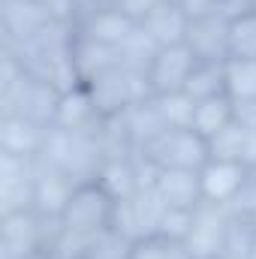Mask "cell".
<instances>
[{"instance_id": "1", "label": "cell", "mask_w": 256, "mask_h": 259, "mask_svg": "<svg viewBox=\"0 0 256 259\" xmlns=\"http://www.w3.org/2000/svg\"><path fill=\"white\" fill-rule=\"evenodd\" d=\"M121 199L112 193L100 178L78 181L66 202L64 214L58 217V232L78 235V238H100L115 229Z\"/></svg>"}, {"instance_id": "2", "label": "cell", "mask_w": 256, "mask_h": 259, "mask_svg": "<svg viewBox=\"0 0 256 259\" xmlns=\"http://www.w3.org/2000/svg\"><path fill=\"white\" fill-rule=\"evenodd\" d=\"M211 157V145L190 127H166L148 139L136 160L148 169H202Z\"/></svg>"}, {"instance_id": "3", "label": "cell", "mask_w": 256, "mask_h": 259, "mask_svg": "<svg viewBox=\"0 0 256 259\" xmlns=\"http://www.w3.org/2000/svg\"><path fill=\"white\" fill-rule=\"evenodd\" d=\"M58 226L55 220L42 217L33 208L9 211L0 217V256L3 259H24L36 250H49L55 244Z\"/></svg>"}, {"instance_id": "4", "label": "cell", "mask_w": 256, "mask_h": 259, "mask_svg": "<svg viewBox=\"0 0 256 259\" xmlns=\"http://www.w3.org/2000/svg\"><path fill=\"white\" fill-rule=\"evenodd\" d=\"M253 184V169L241 160H226V157H208V163L199 169V187L202 202L217 205V208H235L247 187Z\"/></svg>"}, {"instance_id": "5", "label": "cell", "mask_w": 256, "mask_h": 259, "mask_svg": "<svg viewBox=\"0 0 256 259\" xmlns=\"http://www.w3.org/2000/svg\"><path fill=\"white\" fill-rule=\"evenodd\" d=\"M232 214L229 208L217 205H199L193 214V226L187 235V250L193 259H226L232 244Z\"/></svg>"}, {"instance_id": "6", "label": "cell", "mask_w": 256, "mask_h": 259, "mask_svg": "<svg viewBox=\"0 0 256 259\" xmlns=\"http://www.w3.org/2000/svg\"><path fill=\"white\" fill-rule=\"evenodd\" d=\"M103 112L84 81L69 84L58 94L55 115H52V130L58 133H72V136H100L103 133Z\"/></svg>"}, {"instance_id": "7", "label": "cell", "mask_w": 256, "mask_h": 259, "mask_svg": "<svg viewBox=\"0 0 256 259\" xmlns=\"http://www.w3.org/2000/svg\"><path fill=\"white\" fill-rule=\"evenodd\" d=\"M199 64V58L190 52V46H166L157 49L151 55V61L145 64L142 75H145V88L148 97H160V94H178L187 88L193 69Z\"/></svg>"}, {"instance_id": "8", "label": "cell", "mask_w": 256, "mask_h": 259, "mask_svg": "<svg viewBox=\"0 0 256 259\" xmlns=\"http://www.w3.org/2000/svg\"><path fill=\"white\" fill-rule=\"evenodd\" d=\"M136 30H139V21L130 18L124 9H118L112 0L94 6L84 18L75 21V33L78 36L94 39V42H103V46H112L118 52H121V46L127 42Z\"/></svg>"}, {"instance_id": "9", "label": "cell", "mask_w": 256, "mask_h": 259, "mask_svg": "<svg viewBox=\"0 0 256 259\" xmlns=\"http://www.w3.org/2000/svg\"><path fill=\"white\" fill-rule=\"evenodd\" d=\"M193 15L181 0H163L157 3L145 18H139V30L151 39L154 49H166V46H184L187 33H190Z\"/></svg>"}, {"instance_id": "10", "label": "cell", "mask_w": 256, "mask_h": 259, "mask_svg": "<svg viewBox=\"0 0 256 259\" xmlns=\"http://www.w3.org/2000/svg\"><path fill=\"white\" fill-rule=\"evenodd\" d=\"M148 187L163 208L196 211L202 205V187L196 169H151Z\"/></svg>"}, {"instance_id": "11", "label": "cell", "mask_w": 256, "mask_h": 259, "mask_svg": "<svg viewBox=\"0 0 256 259\" xmlns=\"http://www.w3.org/2000/svg\"><path fill=\"white\" fill-rule=\"evenodd\" d=\"M52 127L21 115V112H6L0 121V154L24 157V160H39L46 151Z\"/></svg>"}, {"instance_id": "12", "label": "cell", "mask_w": 256, "mask_h": 259, "mask_svg": "<svg viewBox=\"0 0 256 259\" xmlns=\"http://www.w3.org/2000/svg\"><path fill=\"white\" fill-rule=\"evenodd\" d=\"M75 184L78 181L72 175H66L64 169L39 160L36 181H33V211H39L42 217H49V220L58 223V217L64 214V208H66V202H69V196H72V190H75Z\"/></svg>"}, {"instance_id": "13", "label": "cell", "mask_w": 256, "mask_h": 259, "mask_svg": "<svg viewBox=\"0 0 256 259\" xmlns=\"http://www.w3.org/2000/svg\"><path fill=\"white\" fill-rule=\"evenodd\" d=\"M235 121H238V103L229 94H217V97H208V100H196L190 130H196L211 145L223 130H229Z\"/></svg>"}, {"instance_id": "14", "label": "cell", "mask_w": 256, "mask_h": 259, "mask_svg": "<svg viewBox=\"0 0 256 259\" xmlns=\"http://www.w3.org/2000/svg\"><path fill=\"white\" fill-rule=\"evenodd\" d=\"M226 18L229 15H196L190 21L187 46L199 61H226Z\"/></svg>"}, {"instance_id": "15", "label": "cell", "mask_w": 256, "mask_h": 259, "mask_svg": "<svg viewBox=\"0 0 256 259\" xmlns=\"http://www.w3.org/2000/svg\"><path fill=\"white\" fill-rule=\"evenodd\" d=\"M226 61H256V3L226 18Z\"/></svg>"}, {"instance_id": "16", "label": "cell", "mask_w": 256, "mask_h": 259, "mask_svg": "<svg viewBox=\"0 0 256 259\" xmlns=\"http://www.w3.org/2000/svg\"><path fill=\"white\" fill-rule=\"evenodd\" d=\"M184 94H190L193 100H208V97L226 94V61H199Z\"/></svg>"}, {"instance_id": "17", "label": "cell", "mask_w": 256, "mask_h": 259, "mask_svg": "<svg viewBox=\"0 0 256 259\" xmlns=\"http://www.w3.org/2000/svg\"><path fill=\"white\" fill-rule=\"evenodd\" d=\"M130 259H193L184 241L157 235V232H145L139 238H133Z\"/></svg>"}, {"instance_id": "18", "label": "cell", "mask_w": 256, "mask_h": 259, "mask_svg": "<svg viewBox=\"0 0 256 259\" xmlns=\"http://www.w3.org/2000/svg\"><path fill=\"white\" fill-rule=\"evenodd\" d=\"M226 94L238 106H256V61H226Z\"/></svg>"}, {"instance_id": "19", "label": "cell", "mask_w": 256, "mask_h": 259, "mask_svg": "<svg viewBox=\"0 0 256 259\" xmlns=\"http://www.w3.org/2000/svg\"><path fill=\"white\" fill-rule=\"evenodd\" d=\"M151 106L160 115L163 127H190L193 124V106H196V100H193L190 94H184V91L151 97Z\"/></svg>"}, {"instance_id": "20", "label": "cell", "mask_w": 256, "mask_h": 259, "mask_svg": "<svg viewBox=\"0 0 256 259\" xmlns=\"http://www.w3.org/2000/svg\"><path fill=\"white\" fill-rule=\"evenodd\" d=\"M130 247H133V238L112 229V232H106L94 241V247L88 250L84 259H130Z\"/></svg>"}, {"instance_id": "21", "label": "cell", "mask_w": 256, "mask_h": 259, "mask_svg": "<svg viewBox=\"0 0 256 259\" xmlns=\"http://www.w3.org/2000/svg\"><path fill=\"white\" fill-rule=\"evenodd\" d=\"M244 226H247V244L241 250V259H256V226H250V223H244Z\"/></svg>"}, {"instance_id": "22", "label": "cell", "mask_w": 256, "mask_h": 259, "mask_svg": "<svg viewBox=\"0 0 256 259\" xmlns=\"http://www.w3.org/2000/svg\"><path fill=\"white\" fill-rule=\"evenodd\" d=\"M253 178H256V169H253Z\"/></svg>"}, {"instance_id": "23", "label": "cell", "mask_w": 256, "mask_h": 259, "mask_svg": "<svg viewBox=\"0 0 256 259\" xmlns=\"http://www.w3.org/2000/svg\"><path fill=\"white\" fill-rule=\"evenodd\" d=\"M55 259H58V256H55Z\"/></svg>"}]
</instances>
